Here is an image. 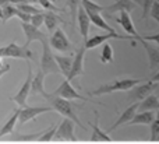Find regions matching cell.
<instances>
[{"label": "cell", "instance_id": "cell-44", "mask_svg": "<svg viewBox=\"0 0 159 144\" xmlns=\"http://www.w3.org/2000/svg\"><path fill=\"white\" fill-rule=\"evenodd\" d=\"M0 20H3V10H2V6H0Z\"/></svg>", "mask_w": 159, "mask_h": 144}, {"label": "cell", "instance_id": "cell-6", "mask_svg": "<svg viewBox=\"0 0 159 144\" xmlns=\"http://www.w3.org/2000/svg\"><path fill=\"white\" fill-rule=\"evenodd\" d=\"M109 39H124V41H130L133 46H135V39L130 35H120L119 32H107V34H101V35H93L88 38L87 42H84L85 49H95L96 46L102 44H106Z\"/></svg>", "mask_w": 159, "mask_h": 144}, {"label": "cell", "instance_id": "cell-34", "mask_svg": "<svg viewBox=\"0 0 159 144\" xmlns=\"http://www.w3.org/2000/svg\"><path fill=\"white\" fill-rule=\"evenodd\" d=\"M56 130H57V125H52L49 129H46V130L43 132V134L39 137L38 142H53Z\"/></svg>", "mask_w": 159, "mask_h": 144}, {"label": "cell", "instance_id": "cell-35", "mask_svg": "<svg viewBox=\"0 0 159 144\" xmlns=\"http://www.w3.org/2000/svg\"><path fill=\"white\" fill-rule=\"evenodd\" d=\"M155 3V0H143V13H141V21H145L149 17V11H151L152 4Z\"/></svg>", "mask_w": 159, "mask_h": 144}, {"label": "cell", "instance_id": "cell-18", "mask_svg": "<svg viewBox=\"0 0 159 144\" xmlns=\"http://www.w3.org/2000/svg\"><path fill=\"white\" fill-rule=\"evenodd\" d=\"M143 46L147 52V56H148V64H149V70H155L159 67V48L154 46V45L148 44L147 41L143 39Z\"/></svg>", "mask_w": 159, "mask_h": 144}, {"label": "cell", "instance_id": "cell-13", "mask_svg": "<svg viewBox=\"0 0 159 144\" xmlns=\"http://www.w3.org/2000/svg\"><path fill=\"white\" fill-rule=\"evenodd\" d=\"M85 46H84V42L82 45L80 46V49L77 50V53L74 55V60H73V66H71V70L69 73V77L66 80H69L71 83L75 77L81 76L84 73V59H85Z\"/></svg>", "mask_w": 159, "mask_h": 144}, {"label": "cell", "instance_id": "cell-16", "mask_svg": "<svg viewBox=\"0 0 159 144\" xmlns=\"http://www.w3.org/2000/svg\"><path fill=\"white\" fill-rule=\"evenodd\" d=\"M138 106H140V102H134V104H131V105H130L127 109H124V111L120 114L119 119L109 128V132H112V130H115V129L120 128V126L124 125V123H130V122H131L133 118H134L135 114L138 112Z\"/></svg>", "mask_w": 159, "mask_h": 144}, {"label": "cell", "instance_id": "cell-2", "mask_svg": "<svg viewBox=\"0 0 159 144\" xmlns=\"http://www.w3.org/2000/svg\"><path fill=\"white\" fill-rule=\"evenodd\" d=\"M144 80L141 78H131V77H124V78H116L115 81L106 83L103 86H99L98 88H95L93 91L89 92V95L92 97H99V95L105 94H112L116 91H129L133 87H135L137 84L143 83Z\"/></svg>", "mask_w": 159, "mask_h": 144}, {"label": "cell", "instance_id": "cell-43", "mask_svg": "<svg viewBox=\"0 0 159 144\" xmlns=\"http://www.w3.org/2000/svg\"><path fill=\"white\" fill-rule=\"evenodd\" d=\"M133 2H134L137 6H141V4H143V0H133Z\"/></svg>", "mask_w": 159, "mask_h": 144}, {"label": "cell", "instance_id": "cell-39", "mask_svg": "<svg viewBox=\"0 0 159 144\" xmlns=\"http://www.w3.org/2000/svg\"><path fill=\"white\" fill-rule=\"evenodd\" d=\"M31 14H27V13H24V11H21V10H18V13H17V18L20 20V22H27V24H30L31 22Z\"/></svg>", "mask_w": 159, "mask_h": 144}, {"label": "cell", "instance_id": "cell-27", "mask_svg": "<svg viewBox=\"0 0 159 144\" xmlns=\"http://www.w3.org/2000/svg\"><path fill=\"white\" fill-rule=\"evenodd\" d=\"M89 20H91V22H92L95 27L102 28V30L107 31V32H116V31L106 22V20L102 17V14H92V16H89Z\"/></svg>", "mask_w": 159, "mask_h": 144}, {"label": "cell", "instance_id": "cell-4", "mask_svg": "<svg viewBox=\"0 0 159 144\" xmlns=\"http://www.w3.org/2000/svg\"><path fill=\"white\" fill-rule=\"evenodd\" d=\"M159 84L154 83L151 80H144V83L137 84L135 87H133L131 90H129V94H127V101L131 104L134 102H141L143 100H145L148 95L154 94V91L158 88Z\"/></svg>", "mask_w": 159, "mask_h": 144}, {"label": "cell", "instance_id": "cell-22", "mask_svg": "<svg viewBox=\"0 0 159 144\" xmlns=\"http://www.w3.org/2000/svg\"><path fill=\"white\" fill-rule=\"evenodd\" d=\"M61 22H64L63 18L59 17L57 13H55V11H45L43 13V24L46 25V30L49 32H53L55 30H57L59 24H61Z\"/></svg>", "mask_w": 159, "mask_h": 144}, {"label": "cell", "instance_id": "cell-1", "mask_svg": "<svg viewBox=\"0 0 159 144\" xmlns=\"http://www.w3.org/2000/svg\"><path fill=\"white\" fill-rule=\"evenodd\" d=\"M46 101L49 102V106H52L53 111H57L60 115H63L64 118H67V119H70L71 122H74L77 126H80L81 129H87L84 125L81 123V120H80L78 115H77V111H75V108L71 105V102L67 100H64V98L61 97H57V95H55L52 92V94H46Z\"/></svg>", "mask_w": 159, "mask_h": 144}, {"label": "cell", "instance_id": "cell-41", "mask_svg": "<svg viewBox=\"0 0 159 144\" xmlns=\"http://www.w3.org/2000/svg\"><path fill=\"white\" fill-rule=\"evenodd\" d=\"M7 72H10V64H3V67L0 69V78H2Z\"/></svg>", "mask_w": 159, "mask_h": 144}, {"label": "cell", "instance_id": "cell-17", "mask_svg": "<svg viewBox=\"0 0 159 144\" xmlns=\"http://www.w3.org/2000/svg\"><path fill=\"white\" fill-rule=\"evenodd\" d=\"M77 24H78V30H80V34H81L82 39L84 42L88 41V34H89V25H91V20H89V16L85 13V10L80 6L78 8V13H77Z\"/></svg>", "mask_w": 159, "mask_h": 144}, {"label": "cell", "instance_id": "cell-12", "mask_svg": "<svg viewBox=\"0 0 159 144\" xmlns=\"http://www.w3.org/2000/svg\"><path fill=\"white\" fill-rule=\"evenodd\" d=\"M20 24H21V28H22V31H24V35H25V38H27L24 46L28 48L31 45V42H34V41L43 42V41H46V39H49L48 34L42 32L39 28H35L34 25L27 24V22H20Z\"/></svg>", "mask_w": 159, "mask_h": 144}, {"label": "cell", "instance_id": "cell-10", "mask_svg": "<svg viewBox=\"0 0 159 144\" xmlns=\"http://www.w3.org/2000/svg\"><path fill=\"white\" fill-rule=\"evenodd\" d=\"M53 140L55 142H77V137L74 134V123L70 119L64 118L60 125L57 126Z\"/></svg>", "mask_w": 159, "mask_h": 144}, {"label": "cell", "instance_id": "cell-26", "mask_svg": "<svg viewBox=\"0 0 159 144\" xmlns=\"http://www.w3.org/2000/svg\"><path fill=\"white\" fill-rule=\"evenodd\" d=\"M81 7L85 10V13L88 16H92V14H102V11L105 10V7H102L101 4L92 2V0H81Z\"/></svg>", "mask_w": 159, "mask_h": 144}, {"label": "cell", "instance_id": "cell-40", "mask_svg": "<svg viewBox=\"0 0 159 144\" xmlns=\"http://www.w3.org/2000/svg\"><path fill=\"white\" fill-rule=\"evenodd\" d=\"M141 36H143V35H141ZM143 39H144V41H147V42H155V44H157V46L159 48V31L157 34H152V35H144Z\"/></svg>", "mask_w": 159, "mask_h": 144}, {"label": "cell", "instance_id": "cell-23", "mask_svg": "<svg viewBox=\"0 0 159 144\" xmlns=\"http://www.w3.org/2000/svg\"><path fill=\"white\" fill-rule=\"evenodd\" d=\"M157 119V114L154 111H144V112H137L133 120L127 125H151L154 120Z\"/></svg>", "mask_w": 159, "mask_h": 144}, {"label": "cell", "instance_id": "cell-42", "mask_svg": "<svg viewBox=\"0 0 159 144\" xmlns=\"http://www.w3.org/2000/svg\"><path fill=\"white\" fill-rule=\"evenodd\" d=\"M151 81H154V83H158L159 84V70H158V73H155V74L151 77Z\"/></svg>", "mask_w": 159, "mask_h": 144}, {"label": "cell", "instance_id": "cell-21", "mask_svg": "<svg viewBox=\"0 0 159 144\" xmlns=\"http://www.w3.org/2000/svg\"><path fill=\"white\" fill-rule=\"evenodd\" d=\"M55 60L57 63L59 69H60V73L64 76V77H69V73L71 70L73 66V60H74V55H55Z\"/></svg>", "mask_w": 159, "mask_h": 144}, {"label": "cell", "instance_id": "cell-5", "mask_svg": "<svg viewBox=\"0 0 159 144\" xmlns=\"http://www.w3.org/2000/svg\"><path fill=\"white\" fill-rule=\"evenodd\" d=\"M0 56L2 58L25 59V60H32L34 59L32 50L27 46H20L17 42H11V44L0 48Z\"/></svg>", "mask_w": 159, "mask_h": 144}, {"label": "cell", "instance_id": "cell-8", "mask_svg": "<svg viewBox=\"0 0 159 144\" xmlns=\"http://www.w3.org/2000/svg\"><path fill=\"white\" fill-rule=\"evenodd\" d=\"M53 94L57 95V97L64 98V100H67V101H71V100H75V101H92V102L102 105V102H98V101H95V100H88V97L81 95L77 90L73 87V84L70 83L69 80H64L63 83L57 87V90L53 91Z\"/></svg>", "mask_w": 159, "mask_h": 144}, {"label": "cell", "instance_id": "cell-7", "mask_svg": "<svg viewBox=\"0 0 159 144\" xmlns=\"http://www.w3.org/2000/svg\"><path fill=\"white\" fill-rule=\"evenodd\" d=\"M32 77H34V73H32V66H31L30 60H28V74L27 78H25L24 84L21 86V88L18 90L16 95L10 97L8 100L16 102L20 108H25L27 106V100H28V95L31 94V84H32Z\"/></svg>", "mask_w": 159, "mask_h": 144}, {"label": "cell", "instance_id": "cell-3", "mask_svg": "<svg viewBox=\"0 0 159 144\" xmlns=\"http://www.w3.org/2000/svg\"><path fill=\"white\" fill-rule=\"evenodd\" d=\"M42 44V55H41V70L45 76L48 74H61L57 63L55 60V55L49 45V39L41 42Z\"/></svg>", "mask_w": 159, "mask_h": 144}, {"label": "cell", "instance_id": "cell-31", "mask_svg": "<svg viewBox=\"0 0 159 144\" xmlns=\"http://www.w3.org/2000/svg\"><path fill=\"white\" fill-rule=\"evenodd\" d=\"M38 3L41 4V8L42 10H46V11H55V13H63V8L57 7L55 4V2L52 0H38Z\"/></svg>", "mask_w": 159, "mask_h": 144}, {"label": "cell", "instance_id": "cell-36", "mask_svg": "<svg viewBox=\"0 0 159 144\" xmlns=\"http://www.w3.org/2000/svg\"><path fill=\"white\" fill-rule=\"evenodd\" d=\"M158 136H159V119H155L151 123V136H149V140L151 142H157Z\"/></svg>", "mask_w": 159, "mask_h": 144}, {"label": "cell", "instance_id": "cell-15", "mask_svg": "<svg viewBox=\"0 0 159 144\" xmlns=\"http://www.w3.org/2000/svg\"><path fill=\"white\" fill-rule=\"evenodd\" d=\"M137 4L133 0H116L113 4H109L105 7V13L106 16L112 17L115 13H121V11H127V13H133L135 10Z\"/></svg>", "mask_w": 159, "mask_h": 144}, {"label": "cell", "instance_id": "cell-37", "mask_svg": "<svg viewBox=\"0 0 159 144\" xmlns=\"http://www.w3.org/2000/svg\"><path fill=\"white\" fill-rule=\"evenodd\" d=\"M149 17H152L159 24V0H155V3L152 4L151 11H149Z\"/></svg>", "mask_w": 159, "mask_h": 144}, {"label": "cell", "instance_id": "cell-20", "mask_svg": "<svg viewBox=\"0 0 159 144\" xmlns=\"http://www.w3.org/2000/svg\"><path fill=\"white\" fill-rule=\"evenodd\" d=\"M45 77L46 76L43 74V72H42L41 69L36 72V74L32 77V84H31V94L32 95H43V97H46L48 92L45 91Z\"/></svg>", "mask_w": 159, "mask_h": 144}, {"label": "cell", "instance_id": "cell-19", "mask_svg": "<svg viewBox=\"0 0 159 144\" xmlns=\"http://www.w3.org/2000/svg\"><path fill=\"white\" fill-rule=\"evenodd\" d=\"M95 115V120L92 123V132H91V142H112V137L103 132L99 128V114L98 112H93Z\"/></svg>", "mask_w": 159, "mask_h": 144}, {"label": "cell", "instance_id": "cell-14", "mask_svg": "<svg viewBox=\"0 0 159 144\" xmlns=\"http://www.w3.org/2000/svg\"><path fill=\"white\" fill-rule=\"evenodd\" d=\"M116 22H117V24H120L121 28L124 30V32H127L130 36H133V38H134L137 42H140V44L143 42V36H141L140 34L137 32V30H135L130 13H127V11H121L120 16L116 18Z\"/></svg>", "mask_w": 159, "mask_h": 144}, {"label": "cell", "instance_id": "cell-33", "mask_svg": "<svg viewBox=\"0 0 159 144\" xmlns=\"http://www.w3.org/2000/svg\"><path fill=\"white\" fill-rule=\"evenodd\" d=\"M17 8L21 11H24V13L27 14H31V16H35V14H41L43 13L42 11V8L36 7L35 4H17Z\"/></svg>", "mask_w": 159, "mask_h": 144}, {"label": "cell", "instance_id": "cell-28", "mask_svg": "<svg viewBox=\"0 0 159 144\" xmlns=\"http://www.w3.org/2000/svg\"><path fill=\"white\" fill-rule=\"evenodd\" d=\"M80 6H81V0H67V7H69V13H70V24H71V27H74L75 21H77V13H78Z\"/></svg>", "mask_w": 159, "mask_h": 144}, {"label": "cell", "instance_id": "cell-9", "mask_svg": "<svg viewBox=\"0 0 159 144\" xmlns=\"http://www.w3.org/2000/svg\"><path fill=\"white\" fill-rule=\"evenodd\" d=\"M49 45L52 49L57 50V52H69V50L73 49L71 42H70L66 32L61 28H57L52 32V35L49 38Z\"/></svg>", "mask_w": 159, "mask_h": 144}, {"label": "cell", "instance_id": "cell-38", "mask_svg": "<svg viewBox=\"0 0 159 144\" xmlns=\"http://www.w3.org/2000/svg\"><path fill=\"white\" fill-rule=\"evenodd\" d=\"M31 25H34L35 28H39L42 24H43V13L41 14H35V16L31 17Z\"/></svg>", "mask_w": 159, "mask_h": 144}, {"label": "cell", "instance_id": "cell-25", "mask_svg": "<svg viewBox=\"0 0 159 144\" xmlns=\"http://www.w3.org/2000/svg\"><path fill=\"white\" fill-rule=\"evenodd\" d=\"M18 115H20V108L14 109V114L11 115V116L7 119V122L0 128V139H2L3 136H6V134H8V133H13L14 128H16L17 122H18Z\"/></svg>", "mask_w": 159, "mask_h": 144}, {"label": "cell", "instance_id": "cell-30", "mask_svg": "<svg viewBox=\"0 0 159 144\" xmlns=\"http://www.w3.org/2000/svg\"><path fill=\"white\" fill-rule=\"evenodd\" d=\"M113 59H115V53H113L112 46H110L109 44H105L99 60H101L103 64H109V63H112V62H113Z\"/></svg>", "mask_w": 159, "mask_h": 144}, {"label": "cell", "instance_id": "cell-29", "mask_svg": "<svg viewBox=\"0 0 159 144\" xmlns=\"http://www.w3.org/2000/svg\"><path fill=\"white\" fill-rule=\"evenodd\" d=\"M2 10H3L2 24H6V22H7L8 20H11L13 17H17V13H18V8H17V6L11 4V3H8V4L3 6Z\"/></svg>", "mask_w": 159, "mask_h": 144}, {"label": "cell", "instance_id": "cell-24", "mask_svg": "<svg viewBox=\"0 0 159 144\" xmlns=\"http://www.w3.org/2000/svg\"><path fill=\"white\" fill-rule=\"evenodd\" d=\"M159 109V97L155 94H151L143 100L140 102V106H138V112H144V111H158Z\"/></svg>", "mask_w": 159, "mask_h": 144}, {"label": "cell", "instance_id": "cell-32", "mask_svg": "<svg viewBox=\"0 0 159 144\" xmlns=\"http://www.w3.org/2000/svg\"><path fill=\"white\" fill-rule=\"evenodd\" d=\"M45 130L36 132V133H30V134H18L16 137H10V140H24V142H36L39 140V137L43 134Z\"/></svg>", "mask_w": 159, "mask_h": 144}, {"label": "cell", "instance_id": "cell-11", "mask_svg": "<svg viewBox=\"0 0 159 144\" xmlns=\"http://www.w3.org/2000/svg\"><path fill=\"white\" fill-rule=\"evenodd\" d=\"M52 106H25V108H20V115H18V125L22 126L28 123L30 120L35 119L36 116L46 112H52Z\"/></svg>", "mask_w": 159, "mask_h": 144}]
</instances>
